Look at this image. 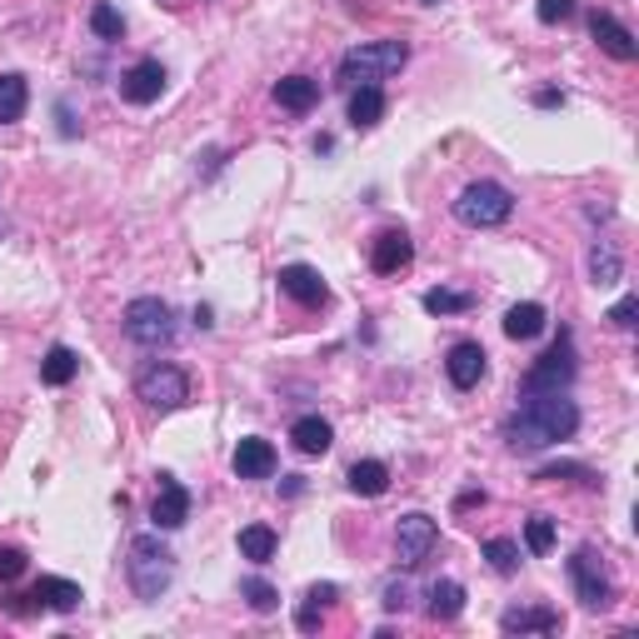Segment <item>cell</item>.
I'll use <instances>...</instances> for the list:
<instances>
[{"label": "cell", "instance_id": "1", "mask_svg": "<svg viewBox=\"0 0 639 639\" xmlns=\"http://www.w3.org/2000/svg\"><path fill=\"white\" fill-rule=\"evenodd\" d=\"M580 430V405L569 400L565 390H545V395H520V410H509L505 420V445L520 455L550 450L559 439H569Z\"/></svg>", "mask_w": 639, "mask_h": 639}, {"label": "cell", "instance_id": "2", "mask_svg": "<svg viewBox=\"0 0 639 639\" xmlns=\"http://www.w3.org/2000/svg\"><path fill=\"white\" fill-rule=\"evenodd\" d=\"M125 580H131L135 600L155 604L176 580V555L160 545V534H135L125 550Z\"/></svg>", "mask_w": 639, "mask_h": 639}, {"label": "cell", "instance_id": "3", "mask_svg": "<svg viewBox=\"0 0 639 639\" xmlns=\"http://www.w3.org/2000/svg\"><path fill=\"white\" fill-rule=\"evenodd\" d=\"M410 60V46L405 40H370V46H355L340 56V81L345 85H379L390 81L395 71H405Z\"/></svg>", "mask_w": 639, "mask_h": 639}, {"label": "cell", "instance_id": "4", "mask_svg": "<svg viewBox=\"0 0 639 639\" xmlns=\"http://www.w3.org/2000/svg\"><path fill=\"white\" fill-rule=\"evenodd\" d=\"M515 215V195H509L499 180H470V185L455 195V220L470 230H495Z\"/></svg>", "mask_w": 639, "mask_h": 639}, {"label": "cell", "instance_id": "5", "mask_svg": "<svg viewBox=\"0 0 639 639\" xmlns=\"http://www.w3.org/2000/svg\"><path fill=\"white\" fill-rule=\"evenodd\" d=\"M120 325L141 350H160V345L176 340V315H170V305L160 296H135L125 305V315H120Z\"/></svg>", "mask_w": 639, "mask_h": 639}, {"label": "cell", "instance_id": "6", "mask_svg": "<svg viewBox=\"0 0 639 639\" xmlns=\"http://www.w3.org/2000/svg\"><path fill=\"white\" fill-rule=\"evenodd\" d=\"M575 335L559 330V340L550 345L545 355L530 365V375H525V395H545V390H569L575 385Z\"/></svg>", "mask_w": 639, "mask_h": 639}, {"label": "cell", "instance_id": "7", "mask_svg": "<svg viewBox=\"0 0 639 639\" xmlns=\"http://www.w3.org/2000/svg\"><path fill=\"white\" fill-rule=\"evenodd\" d=\"M569 584H575L584 610H610V604H615V580H610V569H604V555L590 545L575 550V559H569Z\"/></svg>", "mask_w": 639, "mask_h": 639}, {"label": "cell", "instance_id": "8", "mask_svg": "<svg viewBox=\"0 0 639 639\" xmlns=\"http://www.w3.org/2000/svg\"><path fill=\"white\" fill-rule=\"evenodd\" d=\"M135 395H141L150 410H180V405L190 400V379H185V370H176V365H145L141 375H135Z\"/></svg>", "mask_w": 639, "mask_h": 639}, {"label": "cell", "instance_id": "9", "mask_svg": "<svg viewBox=\"0 0 639 639\" xmlns=\"http://www.w3.org/2000/svg\"><path fill=\"white\" fill-rule=\"evenodd\" d=\"M435 545H439V525L430 520V515H420V509L400 515V525H395V555H400V569H420Z\"/></svg>", "mask_w": 639, "mask_h": 639}, {"label": "cell", "instance_id": "10", "mask_svg": "<svg viewBox=\"0 0 639 639\" xmlns=\"http://www.w3.org/2000/svg\"><path fill=\"white\" fill-rule=\"evenodd\" d=\"M275 280H280V296H290L305 310H319L325 300H330V285H325V275H319L315 265H280Z\"/></svg>", "mask_w": 639, "mask_h": 639}, {"label": "cell", "instance_id": "11", "mask_svg": "<svg viewBox=\"0 0 639 639\" xmlns=\"http://www.w3.org/2000/svg\"><path fill=\"white\" fill-rule=\"evenodd\" d=\"M166 65L155 56H145V60H135L131 71L120 75V95L131 100V106H150V100H160V91H166Z\"/></svg>", "mask_w": 639, "mask_h": 639}, {"label": "cell", "instance_id": "12", "mask_svg": "<svg viewBox=\"0 0 639 639\" xmlns=\"http://www.w3.org/2000/svg\"><path fill=\"white\" fill-rule=\"evenodd\" d=\"M485 370H490V355H485V345H480V340H460V345H450L445 375H450L455 390H474V385L485 379Z\"/></svg>", "mask_w": 639, "mask_h": 639}, {"label": "cell", "instance_id": "13", "mask_svg": "<svg viewBox=\"0 0 639 639\" xmlns=\"http://www.w3.org/2000/svg\"><path fill=\"white\" fill-rule=\"evenodd\" d=\"M150 520H155V530H180V525L190 520V490L180 485L176 474H160V490H155Z\"/></svg>", "mask_w": 639, "mask_h": 639}, {"label": "cell", "instance_id": "14", "mask_svg": "<svg viewBox=\"0 0 639 639\" xmlns=\"http://www.w3.org/2000/svg\"><path fill=\"white\" fill-rule=\"evenodd\" d=\"M410 261H414V240L405 236V230H379L375 245H370V265H375V275H400Z\"/></svg>", "mask_w": 639, "mask_h": 639}, {"label": "cell", "instance_id": "15", "mask_svg": "<svg viewBox=\"0 0 639 639\" xmlns=\"http://www.w3.org/2000/svg\"><path fill=\"white\" fill-rule=\"evenodd\" d=\"M590 36L600 40L604 56H615V60H635V56H639L635 31H629V25H619L610 11H594V15H590Z\"/></svg>", "mask_w": 639, "mask_h": 639}, {"label": "cell", "instance_id": "16", "mask_svg": "<svg viewBox=\"0 0 639 639\" xmlns=\"http://www.w3.org/2000/svg\"><path fill=\"white\" fill-rule=\"evenodd\" d=\"M499 629L505 635H555L559 629V615L550 610V604H509L505 615H499Z\"/></svg>", "mask_w": 639, "mask_h": 639}, {"label": "cell", "instance_id": "17", "mask_svg": "<svg viewBox=\"0 0 639 639\" xmlns=\"http://www.w3.org/2000/svg\"><path fill=\"white\" fill-rule=\"evenodd\" d=\"M236 474L240 480H270L275 474V445L270 439H261V435H250V439H240L236 445Z\"/></svg>", "mask_w": 639, "mask_h": 639}, {"label": "cell", "instance_id": "18", "mask_svg": "<svg viewBox=\"0 0 639 639\" xmlns=\"http://www.w3.org/2000/svg\"><path fill=\"white\" fill-rule=\"evenodd\" d=\"M31 600H40L46 610H56V615H71L75 604H81V584L60 580V575H40L36 590H31Z\"/></svg>", "mask_w": 639, "mask_h": 639}, {"label": "cell", "instance_id": "19", "mask_svg": "<svg viewBox=\"0 0 639 639\" xmlns=\"http://www.w3.org/2000/svg\"><path fill=\"white\" fill-rule=\"evenodd\" d=\"M290 439H296L300 455H325L335 445V430H330V420H319V414H300L296 425H290Z\"/></svg>", "mask_w": 639, "mask_h": 639}, {"label": "cell", "instance_id": "20", "mask_svg": "<svg viewBox=\"0 0 639 639\" xmlns=\"http://www.w3.org/2000/svg\"><path fill=\"white\" fill-rule=\"evenodd\" d=\"M545 325H550V315H545V305H540V300L509 305V315H505V335H509V340H534V335H545Z\"/></svg>", "mask_w": 639, "mask_h": 639}, {"label": "cell", "instance_id": "21", "mask_svg": "<svg viewBox=\"0 0 639 639\" xmlns=\"http://www.w3.org/2000/svg\"><path fill=\"white\" fill-rule=\"evenodd\" d=\"M315 100H319V81H310V75H285V81L275 85V106H280V110L305 116Z\"/></svg>", "mask_w": 639, "mask_h": 639}, {"label": "cell", "instance_id": "22", "mask_svg": "<svg viewBox=\"0 0 639 639\" xmlns=\"http://www.w3.org/2000/svg\"><path fill=\"white\" fill-rule=\"evenodd\" d=\"M425 615L430 619H455V615H460V610H465V584L460 580H435V584H430V590H425Z\"/></svg>", "mask_w": 639, "mask_h": 639}, {"label": "cell", "instance_id": "23", "mask_svg": "<svg viewBox=\"0 0 639 639\" xmlns=\"http://www.w3.org/2000/svg\"><path fill=\"white\" fill-rule=\"evenodd\" d=\"M345 485L355 490V495L375 499V495H385V490H390V470H385L379 460H355V465H350V474H345Z\"/></svg>", "mask_w": 639, "mask_h": 639}, {"label": "cell", "instance_id": "24", "mask_svg": "<svg viewBox=\"0 0 639 639\" xmlns=\"http://www.w3.org/2000/svg\"><path fill=\"white\" fill-rule=\"evenodd\" d=\"M379 116H385V91L379 85H355V95H350V125L370 131V125H379Z\"/></svg>", "mask_w": 639, "mask_h": 639}, {"label": "cell", "instance_id": "25", "mask_svg": "<svg viewBox=\"0 0 639 639\" xmlns=\"http://www.w3.org/2000/svg\"><path fill=\"white\" fill-rule=\"evenodd\" d=\"M25 106H31V85H25V75L5 71L0 75V125H15V120L25 116Z\"/></svg>", "mask_w": 639, "mask_h": 639}, {"label": "cell", "instance_id": "26", "mask_svg": "<svg viewBox=\"0 0 639 639\" xmlns=\"http://www.w3.org/2000/svg\"><path fill=\"white\" fill-rule=\"evenodd\" d=\"M335 600H340V590H335V584H310L305 604H300V615H296V625L305 629V635H315L319 619H325V610H335Z\"/></svg>", "mask_w": 639, "mask_h": 639}, {"label": "cell", "instance_id": "27", "mask_svg": "<svg viewBox=\"0 0 639 639\" xmlns=\"http://www.w3.org/2000/svg\"><path fill=\"white\" fill-rule=\"evenodd\" d=\"M584 265H590V285H615L619 275H625V261H619V250L610 245V240H594Z\"/></svg>", "mask_w": 639, "mask_h": 639}, {"label": "cell", "instance_id": "28", "mask_svg": "<svg viewBox=\"0 0 639 639\" xmlns=\"http://www.w3.org/2000/svg\"><path fill=\"white\" fill-rule=\"evenodd\" d=\"M275 545H280V540H275L270 525H245V530H240V555H245L250 565H270Z\"/></svg>", "mask_w": 639, "mask_h": 639}, {"label": "cell", "instance_id": "29", "mask_svg": "<svg viewBox=\"0 0 639 639\" xmlns=\"http://www.w3.org/2000/svg\"><path fill=\"white\" fill-rule=\"evenodd\" d=\"M75 370H81V360H75L71 345H50L46 360H40V379H46V385H71Z\"/></svg>", "mask_w": 639, "mask_h": 639}, {"label": "cell", "instance_id": "30", "mask_svg": "<svg viewBox=\"0 0 639 639\" xmlns=\"http://www.w3.org/2000/svg\"><path fill=\"white\" fill-rule=\"evenodd\" d=\"M480 555L490 559V569H495V575H515V569H520V545H515L509 534L485 540V550H480Z\"/></svg>", "mask_w": 639, "mask_h": 639}, {"label": "cell", "instance_id": "31", "mask_svg": "<svg viewBox=\"0 0 639 639\" xmlns=\"http://www.w3.org/2000/svg\"><path fill=\"white\" fill-rule=\"evenodd\" d=\"M240 594L250 600V610H255V615H275V610H280V594H275V584H265L261 575H250V580L240 584Z\"/></svg>", "mask_w": 639, "mask_h": 639}, {"label": "cell", "instance_id": "32", "mask_svg": "<svg viewBox=\"0 0 639 639\" xmlns=\"http://www.w3.org/2000/svg\"><path fill=\"white\" fill-rule=\"evenodd\" d=\"M91 31L100 40H120V36H125V15H120L116 5H106V0H100V5H91Z\"/></svg>", "mask_w": 639, "mask_h": 639}, {"label": "cell", "instance_id": "33", "mask_svg": "<svg viewBox=\"0 0 639 639\" xmlns=\"http://www.w3.org/2000/svg\"><path fill=\"white\" fill-rule=\"evenodd\" d=\"M525 545H530V555H550V550H555V520H550V515H530Z\"/></svg>", "mask_w": 639, "mask_h": 639}, {"label": "cell", "instance_id": "34", "mask_svg": "<svg viewBox=\"0 0 639 639\" xmlns=\"http://www.w3.org/2000/svg\"><path fill=\"white\" fill-rule=\"evenodd\" d=\"M425 310L430 315H460V310H470V296L465 290H430Z\"/></svg>", "mask_w": 639, "mask_h": 639}, {"label": "cell", "instance_id": "35", "mask_svg": "<svg viewBox=\"0 0 639 639\" xmlns=\"http://www.w3.org/2000/svg\"><path fill=\"white\" fill-rule=\"evenodd\" d=\"M21 575H25V550H15V545H0V584L21 580Z\"/></svg>", "mask_w": 639, "mask_h": 639}, {"label": "cell", "instance_id": "36", "mask_svg": "<svg viewBox=\"0 0 639 639\" xmlns=\"http://www.w3.org/2000/svg\"><path fill=\"white\" fill-rule=\"evenodd\" d=\"M534 15H540L545 25H565L569 15H575V0H540V11Z\"/></svg>", "mask_w": 639, "mask_h": 639}, {"label": "cell", "instance_id": "37", "mask_svg": "<svg viewBox=\"0 0 639 639\" xmlns=\"http://www.w3.org/2000/svg\"><path fill=\"white\" fill-rule=\"evenodd\" d=\"M540 480H584V485H594V474L584 470V465H545Z\"/></svg>", "mask_w": 639, "mask_h": 639}, {"label": "cell", "instance_id": "38", "mask_svg": "<svg viewBox=\"0 0 639 639\" xmlns=\"http://www.w3.org/2000/svg\"><path fill=\"white\" fill-rule=\"evenodd\" d=\"M635 315H639V300L635 296H625L615 310H610V319H615L619 330H635Z\"/></svg>", "mask_w": 639, "mask_h": 639}, {"label": "cell", "instance_id": "39", "mask_svg": "<svg viewBox=\"0 0 639 639\" xmlns=\"http://www.w3.org/2000/svg\"><path fill=\"white\" fill-rule=\"evenodd\" d=\"M385 610H405V584H385Z\"/></svg>", "mask_w": 639, "mask_h": 639}, {"label": "cell", "instance_id": "40", "mask_svg": "<svg viewBox=\"0 0 639 639\" xmlns=\"http://www.w3.org/2000/svg\"><path fill=\"white\" fill-rule=\"evenodd\" d=\"M425 5H435V0H425Z\"/></svg>", "mask_w": 639, "mask_h": 639}]
</instances>
